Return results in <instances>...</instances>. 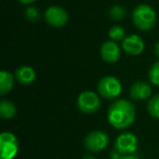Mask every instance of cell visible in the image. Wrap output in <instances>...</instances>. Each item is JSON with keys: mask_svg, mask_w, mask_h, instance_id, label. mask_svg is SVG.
<instances>
[{"mask_svg": "<svg viewBox=\"0 0 159 159\" xmlns=\"http://www.w3.org/2000/svg\"><path fill=\"white\" fill-rule=\"evenodd\" d=\"M132 20L136 29L141 31H150L157 22L155 10L148 5H139L132 13Z\"/></svg>", "mask_w": 159, "mask_h": 159, "instance_id": "7a4b0ae2", "label": "cell"}, {"mask_svg": "<svg viewBox=\"0 0 159 159\" xmlns=\"http://www.w3.org/2000/svg\"><path fill=\"white\" fill-rule=\"evenodd\" d=\"M45 20L50 26L62 27L69 20V14L63 8L59 6H51L45 12Z\"/></svg>", "mask_w": 159, "mask_h": 159, "instance_id": "ba28073f", "label": "cell"}, {"mask_svg": "<svg viewBox=\"0 0 159 159\" xmlns=\"http://www.w3.org/2000/svg\"><path fill=\"white\" fill-rule=\"evenodd\" d=\"M124 35H125V31L122 26L120 25H115L109 30V37L113 40V42H119V40H123Z\"/></svg>", "mask_w": 159, "mask_h": 159, "instance_id": "e0dca14e", "label": "cell"}, {"mask_svg": "<svg viewBox=\"0 0 159 159\" xmlns=\"http://www.w3.org/2000/svg\"><path fill=\"white\" fill-rule=\"evenodd\" d=\"M16 80L22 85H30L36 80V73L33 68L27 66H20L16 71Z\"/></svg>", "mask_w": 159, "mask_h": 159, "instance_id": "7c38bea8", "label": "cell"}, {"mask_svg": "<svg viewBox=\"0 0 159 159\" xmlns=\"http://www.w3.org/2000/svg\"><path fill=\"white\" fill-rule=\"evenodd\" d=\"M14 79L16 76L7 71H1L0 72V94L5 95L9 93L14 85Z\"/></svg>", "mask_w": 159, "mask_h": 159, "instance_id": "4fadbf2b", "label": "cell"}, {"mask_svg": "<svg viewBox=\"0 0 159 159\" xmlns=\"http://www.w3.org/2000/svg\"><path fill=\"white\" fill-rule=\"evenodd\" d=\"M19 142L11 132H2L0 135V159H13L18 155Z\"/></svg>", "mask_w": 159, "mask_h": 159, "instance_id": "277c9868", "label": "cell"}, {"mask_svg": "<svg viewBox=\"0 0 159 159\" xmlns=\"http://www.w3.org/2000/svg\"><path fill=\"white\" fill-rule=\"evenodd\" d=\"M21 3H23V5H31V3L35 2V1H37V0H19Z\"/></svg>", "mask_w": 159, "mask_h": 159, "instance_id": "44dd1931", "label": "cell"}, {"mask_svg": "<svg viewBox=\"0 0 159 159\" xmlns=\"http://www.w3.org/2000/svg\"><path fill=\"white\" fill-rule=\"evenodd\" d=\"M152 95V87L144 81L135 82L130 89V96L135 100H145Z\"/></svg>", "mask_w": 159, "mask_h": 159, "instance_id": "8fae6325", "label": "cell"}, {"mask_svg": "<svg viewBox=\"0 0 159 159\" xmlns=\"http://www.w3.org/2000/svg\"><path fill=\"white\" fill-rule=\"evenodd\" d=\"M148 77H149V81L152 85L159 86V60L150 66Z\"/></svg>", "mask_w": 159, "mask_h": 159, "instance_id": "ac0fdd59", "label": "cell"}, {"mask_svg": "<svg viewBox=\"0 0 159 159\" xmlns=\"http://www.w3.org/2000/svg\"><path fill=\"white\" fill-rule=\"evenodd\" d=\"M77 108L83 113H94L99 109L100 100L98 95L92 91H85L77 97Z\"/></svg>", "mask_w": 159, "mask_h": 159, "instance_id": "5b68a950", "label": "cell"}, {"mask_svg": "<svg viewBox=\"0 0 159 159\" xmlns=\"http://www.w3.org/2000/svg\"><path fill=\"white\" fill-rule=\"evenodd\" d=\"M147 111L152 118L159 119V94L150 97L147 104Z\"/></svg>", "mask_w": 159, "mask_h": 159, "instance_id": "9a60e30c", "label": "cell"}, {"mask_svg": "<svg viewBox=\"0 0 159 159\" xmlns=\"http://www.w3.org/2000/svg\"><path fill=\"white\" fill-rule=\"evenodd\" d=\"M120 55H121L120 47L113 40L105 42L102 44V48H100V56H102V60L108 62V63H115V62H117L120 58Z\"/></svg>", "mask_w": 159, "mask_h": 159, "instance_id": "30bf717a", "label": "cell"}, {"mask_svg": "<svg viewBox=\"0 0 159 159\" xmlns=\"http://www.w3.org/2000/svg\"><path fill=\"white\" fill-rule=\"evenodd\" d=\"M109 137L105 132L99 130L92 131L91 133L86 135L84 139V146L87 150L92 152H102V149L108 146Z\"/></svg>", "mask_w": 159, "mask_h": 159, "instance_id": "52a82bcc", "label": "cell"}, {"mask_svg": "<svg viewBox=\"0 0 159 159\" xmlns=\"http://www.w3.org/2000/svg\"><path fill=\"white\" fill-rule=\"evenodd\" d=\"M16 113V105L12 102L3 99L0 102V116L2 119H12Z\"/></svg>", "mask_w": 159, "mask_h": 159, "instance_id": "5bb4252c", "label": "cell"}, {"mask_svg": "<svg viewBox=\"0 0 159 159\" xmlns=\"http://www.w3.org/2000/svg\"><path fill=\"white\" fill-rule=\"evenodd\" d=\"M155 55L157 56V57L159 58V42L156 44V46H155Z\"/></svg>", "mask_w": 159, "mask_h": 159, "instance_id": "603a6c76", "label": "cell"}, {"mask_svg": "<svg viewBox=\"0 0 159 159\" xmlns=\"http://www.w3.org/2000/svg\"><path fill=\"white\" fill-rule=\"evenodd\" d=\"M109 16L113 21H121L126 16V11L121 6H113L109 11Z\"/></svg>", "mask_w": 159, "mask_h": 159, "instance_id": "2e32d148", "label": "cell"}, {"mask_svg": "<svg viewBox=\"0 0 159 159\" xmlns=\"http://www.w3.org/2000/svg\"><path fill=\"white\" fill-rule=\"evenodd\" d=\"M144 48H145L144 40L142 39V37H139V35H135V34L126 36L122 40V49L131 56L141 55Z\"/></svg>", "mask_w": 159, "mask_h": 159, "instance_id": "9c48e42d", "label": "cell"}, {"mask_svg": "<svg viewBox=\"0 0 159 159\" xmlns=\"http://www.w3.org/2000/svg\"><path fill=\"white\" fill-rule=\"evenodd\" d=\"M25 16H26L30 21H37L40 16V13H39V11H38L37 8L30 7L25 10Z\"/></svg>", "mask_w": 159, "mask_h": 159, "instance_id": "d6986e66", "label": "cell"}, {"mask_svg": "<svg viewBox=\"0 0 159 159\" xmlns=\"http://www.w3.org/2000/svg\"><path fill=\"white\" fill-rule=\"evenodd\" d=\"M121 159H139V158L137 156H135V155H125Z\"/></svg>", "mask_w": 159, "mask_h": 159, "instance_id": "7402d4cb", "label": "cell"}, {"mask_svg": "<svg viewBox=\"0 0 159 159\" xmlns=\"http://www.w3.org/2000/svg\"><path fill=\"white\" fill-rule=\"evenodd\" d=\"M110 157H111V159H121L123 156H122L119 152H117V150L115 149V152H111Z\"/></svg>", "mask_w": 159, "mask_h": 159, "instance_id": "ffe728a7", "label": "cell"}, {"mask_svg": "<svg viewBox=\"0 0 159 159\" xmlns=\"http://www.w3.org/2000/svg\"><path fill=\"white\" fill-rule=\"evenodd\" d=\"M108 121L115 129H128L135 120V107L128 99H118L108 109Z\"/></svg>", "mask_w": 159, "mask_h": 159, "instance_id": "6da1fadb", "label": "cell"}, {"mask_svg": "<svg viewBox=\"0 0 159 159\" xmlns=\"http://www.w3.org/2000/svg\"><path fill=\"white\" fill-rule=\"evenodd\" d=\"M139 139L133 133L125 132L120 134L115 142V149L121 155H133L137 149Z\"/></svg>", "mask_w": 159, "mask_h": 159, "instance_id": "8992f818", "label": "cell"}, {"mask_svg": "<svg viewBox=\"0 0 159 159\" xmlns=\"http://www.w3.org/2000/svg\"><path fill=\"white\" fill-rule=\"evenodd\" d=\"M83 159H96V158L93 156H89V155H86V156H84V158Z\"/></svg>", "mask_w": 159, "mask_h": 159, "instance_id": "cb8c5ba5", "label": "cell"}, {"mask_svg": "<svg viewBox=\"0 0 159 159\" xmlns=\"http://www.w3.org/2000/svg\"><path fill=\"white\" fill-rule=\"evenodd\" d=\"M98 93L102 95L104 98L107 99H113L117 98L122 92V84L120 80L117 79L116 76L107 75L100 79L97 85Z\"/></svg>", "mask_w": 159, "mask_h": 159, "instance_id": "3957f363", "label": "cell"}]
</instances>
